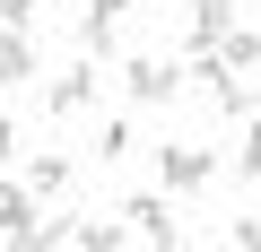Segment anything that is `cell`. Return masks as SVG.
Masks as SVG:
<instances>
[{"label":"cell","mask_w":261,"mask_h":252,"mask_svg":"<svg viewBox=\"0 0 261 252\" xmlns=\"http://www.w3.org/2000/svg\"><path fill=\"white\" fill-rule=\"evenodd\" d=\"M157 174H166V191H209V183H218V157H209V148L166 139V148H157Z\"/></svg>","instance_id":"cell-1"},{"label":"cell","mask_w":261,"mask_h":252,"mask_svg":"<svg viewBox=\"0 0 261 252\" xmlns=\"http://www.w3.org/2000/svg\"><path fill=\"white\" fill-rule=\"evenodd\" d=\"M122 87H130V104H174L183 70H174V61H157V52H140V61H122Z\"/></svg>","instance_id":"cell-2"},{"label":"cell","mask_w":261,"mask_h":252,"mask_svg":"<svg viewBox=\"0 0 261 252\" xmlns=\"http://www.w3.org/2000/svg\"><path fill=\"white\" fill-rule=\"evenodd\" d=\"M122 226L140 235V243H183V226H174V200H166V191H140V200H122Z\"/></svg>","instance_id":"cell-3"},{"label":"cell","mask_w":261,"mask_h":252,"mask_svg":"<svg viewBox=\"0 0 261 252\" xmlns=\"http://www.w3.org/2000/svg\"><path fill=\"white\" fill-rule=\"evenodd\" d=\"M35 226H44L35 217V191L27 183H0V235H9L18 252H35Z\"/></svg>","instance_id":"cell-4"},{"label":"cell","mask_w":261,"mask_h":252,"mask_svg":"<svg viewBox=\"0 0 261 252\" xmlns=\"http://www.w3.org/2000/svg\"><path fill=\"white\" fill-rule=\"evenodd\" d=\"M122 9H130V0H87V9H79V52H87V61H96V52H113Z\"/></svg>","instance_id":"cell-5"},{"label":"cell","mask_w":261,"mask_h":252,"mask_svg":"<svg viewBox=\"0 0 261 252\" xmlns=\"http://www.w3.org/2000/svg\"><path fill=\"white\" fill-rule=\"evenodd\" d=\"M44 104H53V113H61V122H70V113H87V104H96V61H87V52H79V70H61V78H53V96H44Z\"/></svg>","instance_id":"cell-6"},{"label":"cell","mask_w":261,"mask_h":252,"mask_svg":"<svg viewBox=\"0 0 261 252\" xmlns=\"http://www.w3.org/2000/svg\"><path fill=\"white\" fill-rule=\"evenodd\" d=\"M209 104H218V122H244V113H252V70H226V61H218Z\"/></svg>","instance_id":"cell-7"},{"label":"cell","mask_w":261,"mask_h":252,"mask_svg":"<svg viewBox=\"0 0 261 252\" xmlns=\"http://www.w3.org/2000/svg\"><path fill=\"white\" fill-rule=\"evenodd\" d=\"M0 87H35V35H0Z\"/></svg>","instance_id":"cell-8"},{"label":"cell","mask_w":261,"mask_h":252,"mask_svg":"<svg viewBox=\"0 0 261 252\" xmlns=\"http://www.w3.org/2000/svg\"><path fill=\"white\" fill-rule=\"evenodd\" d=\"M218 61H226V70H261V35H252V26H226V35H218Z\"/></svg>","instance_id":"cell-9"},{"label":"cell","mask_w":261,"mask_h":252,"mask_svg":"<svg viewBox=\"0 0 261 252\" xmlns=\"http://www.w3.org/2000/svg\"><path fill=\"white\" fill-rule=\"evenodd\" d=\"M70 174H79L70 157H35V174H27V191H35V200H53V191H70Z\"/></svg>","instance_id":"cell-10"},{"label":"cell","mask_w":261,"mask_h":252,"mask_svg":"<svg viewBox=\"0 0 261 252\" xmlns=\"http://www.w3.org/2000/svg\"><path fill=\"white\" fill-rule=\"evenodd\" d=\"M96 157H105V165L130 157V122H105V131H96Z\"/></svg>","instance_id":"cell-11"},{"label":"cell","mask_w":261,"mask_h":252,"mask_svg":"<svg viewBox=\"0 0 261 252\" xmlns=\"http://www.w3.org/2000/svg\"><path fill=\"white\" fill-rule=\"evenodd\" d=\"M235 157H244V174L261 183V122H244V148H235Z\"/></svg>","instance_id":"cell-12"},{"label":"cell","mask_w":261,"mask_h":252,"mask_svg":"<svg viewBox=\"0 0 261 252\" xmlns=\"http://www.w3.org/2000/svg\"><path fill=\"white\" fill-rule=\"evenodd\" d=\"M226 243H235V252H261V217H235V226H226Z\"/></svg>","instance_id":"cell-13"},{"label":"cell","mask_w":261,"mask_h":252,"mask_svg":"<svg viewBox=\"0 0 261 252\" xmlns=\"http://www.w3.org/2000/svg\"><path fill=\"white\" fill-rule=\"evenodd\" d=\"M9 157H18V122L0 113V165H9Z\"/></svg>","instance_id":"cell-14"}]
</instances>
